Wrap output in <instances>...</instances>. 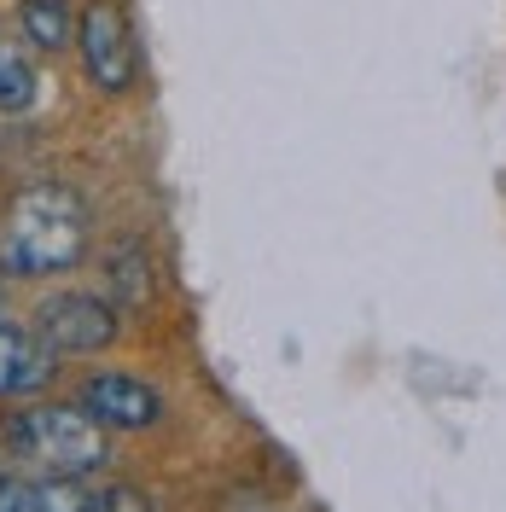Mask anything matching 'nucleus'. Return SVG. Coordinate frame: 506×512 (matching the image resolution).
Instances as JSON below:
<instances>
[{"instance_id": "f257e3e1", "label": "nucleus", "mask_w": 506, "mask_h": 512, "mask_svg": "<svg viewBox=\"0 0 506 512\" xmlns=\"http://www.w3.org/2000/svg\"><path fill=\"white\" fill-rule=\"evenodd\" d=\"M88 262V204L76 187L35 181L0 216V274L53 280Z\"/></svg>"}, {"instance_id": "f03ea898", "label": "nucleus", "mask_w": 506, "mask_h": 512, "mask_svg": "<svg viewBox=\"0 0 506 512\" xmlns=\"http://www.w3.org/2000/svg\"><path fill=\"white\" fill-rule=\"evenodd\" d=\"M6 454L30 478H88L111 460V437L82 402H35L6 419Z\"/></svg>"}, {"instance_id": "7ed1b4c3", "label": "nucleus", "mask_w": 506, "mask_h": 512, "mask_svg": "<svg viewBox=\"0 0 506 512\" xmlns=\"http://www.w3.org/2000/svg\"><path fill=\"white\" fill-rule=\"evenodd\" d=\"M76 47H82V76L99 94H128L140 82V47L123 0H88L76 12Z\"/></svg>"}, {"instance_id": "20e7f679", "label": "nucleus", "mask_w": 506, "mask_h": 512, "mask_svg": "<svg viewBox=\"0 0 506 512\" xmlns=\"http://www.w3.org/2000/svg\"><path fill=\"white\" fill-rule=\"evenodd\" d=\"M117 303L99 297V291H59L35 309V338L59 361H82V355H99L117 344Z\"/></svg>"}, {"instance_id": "39448f33", "label": "nucleus", "mask_w": 506, "mask_h": 512, "mask_svg": "<svg viewBox=\"0 0 506 512\" xmlns=\"http://www.w3.org/2000/svg\"><path fill=\"white\" fill-rule=\"evenodd\" d=\"M76 396H82V408H88L105 431H146V425H158V414H163V396L146 379H134V373H94Z\"/></svg>"}, {"instance_id": "423d86ee", "label": "nucleus", "mask_w": 506, "mask_h": 512, "mask_svg": "<svg viewBox=\"0 0 506 512\" xmlns=\"http://www.w3.org/2000/svg\"><path fill=\"white\" fill-rule=\"evenodd\" d=\"M59 373V355L35 338L30 326H6L0 320V396H35Z\"/></svg>"}, {"instance_id": "0eeeda50", "label": "nucleus", "mask_w": 506, "mask_h": 512, "mask_svg": "<svg viewBox=\"0 0 506 512\" xmlns=\"http://www.w3.org/2000/svg\"><path fill=\"white\" fill-rule=\"evenodd\" d=\"M0 512H88V489L76 478L0 483Z\"/></svg>"}, {"instance_id": "6e6552de", "label": "nucleus", "mask_w": 506, "mask_h": 512, "mask_svg": "<svg viewBox=\"0 0 506 512\" xmlns=\"http://www.w3.org/2000/svg\"><path fill=\"white\" fill-rule=\"evenodd\" d=\"M41 70L30 59V41H18L12 30H0V117H18L35 105Z\"/></svg>"}, {"instance_id": "1a4fd4ad", "label": "nucleus", "mask_w": 506, "mask_h": 512, "mask_svg": "<svg viewBox=\"0 0 506 512\" xmlns=\"http://www.w3.org/2000/svg\"><path fill=\"white\" fill-rule=\"evenodd\" d=\"M18 35L35 53H59L76 41V12L70 0H18Z\"/></svg>"}, {"instance_id": "9d476101", "label": "nucleus", "mask_w": 506, "mask_h": 512, "mask_svg": "<svg viewBox=\"0 0 506 512\" xmlns=\"http://www.w3.org/2000/svg\"><path fill=\"white\" fill-rule=\"evenodd\" d=\"M105 274H111V303H123V309H146L152 303V256H146V245L123 239L111 251V262H105Z\"/></svg>"}, {"instance_id": "9b49d317", "label": "nucleus", "mask_w": 506, "mask_h": 512, "mask_svg": "<svg viewBox=\"0 0 506 512\" xmlns=\"http://www.w3.org/2000/svg\"><path fill=\"white\" fill-rule=\"evenodd\" d=\"M88 512H158V507L134 483H105V489H88Z\"/></svg>"}]
</instances>
